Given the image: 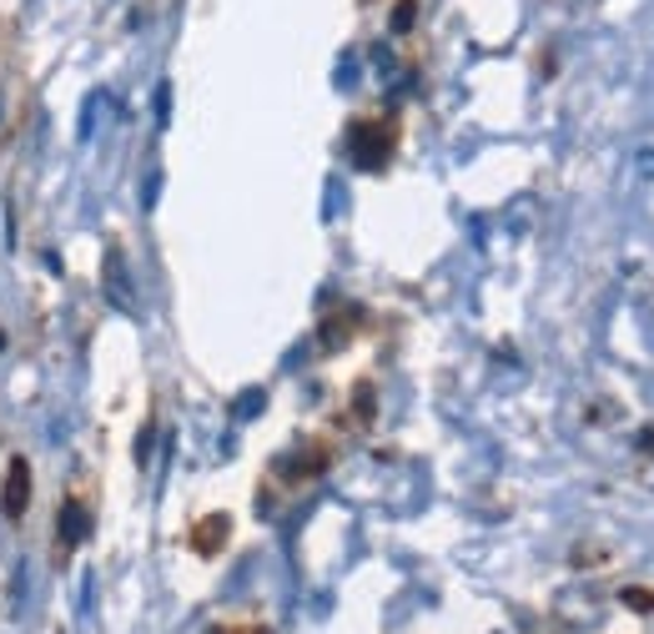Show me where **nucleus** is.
<instances>
[{"instance_id":"nucleus-1","label":"nucleus","mask_w":654,"mask_h":634,"mask_svg":"<svg viewBox=\"0 0 654 634\" xmlns=\"http://www.w3.org/2000/svg\"><path fill=\"white\" fill-rule=\"evenodd\" d=\"M25 503H31V463L11 459V473H6V499H0V509H6V519H21Z\"/></svg>"},{"instance_id":"nucleus-2","label":"nucleus","mask_w":654,"mask_h":634,"mask_svg":"<svg viewBox=\"0 0 654 634\" xmlns=\"http://www.w3.org/2000/svg\"><path fill=\"white\" fill-rule=\"evenodd\" d=\"M106 297L121 307V313H131L136 307V297H131V277H126V263H121V252L111 247L106 252Z\"/></svg>"},{"instance_id":"nucleus-5","label":"nucleus","mask_w":654,"mask_h":634,"mask_svg":"<svg viewBox=\"0 0 654 634\" xmlns=\"http://www.w3.org/2000/svg\"><path fill=\"white\" fill-rule=\"evenodd\" d=\"M392 25H398V31H408V25H413V0H408L398 16H392Z\"/></svg>"},{"instance_id":"nucleus-4","label":"nucleus","mask_w":654,"mask_h":634,"mask_svg":"<svg viewBox=\"0 0 654 634\" xmlns=\"http://www.w3.org/2000/svg\"><path fill=\"white\" fill-rule=\"evenodd\" d=\"M166 116H172V91H156V121H162V126H166Z\"/></svg>"},{"instance_id":"nucleus-7","label":"nucleus","mask_w":654,"mask_h":634,"mask_svg":"<svg viewBox=\"0 0 654 634\" xmlns=\"http://www.w3.org/2000/svg\"><path fill=\"white\" fill-rule=\"evenodd\" d=\"M0 348H6V338H0Z\"/></svg>"},{"instance_id":"nucleus-3","label":"nucleus","mask_w":654,"mask_h":634,"mask_svg":"<svg viewBox=\"0 0 654 634\" xmlns=\"http://www.w3.org/2000/svg\"><path fill=\"white\" fill-rule=\"evenodd\" d=\"M86 534H91V514H86V503H81V499H65V503H61V549L81 544Z\"/></svg>"},{"instance_id":"nucleus-6","label":"nucleus","mask_w":654,"mask_h":634,"mask_svg":"<svg viewBox=\"0 0 654 634\" xmlns=\"http://www.w3.org/2000/svg\"><path fill=\"white\" fill-rule=\"evenodd\" d=\"M257 403H262V393H247V398H242L237 413H242V418H252V413H257Z\"/></svg>"}]
</instances>
